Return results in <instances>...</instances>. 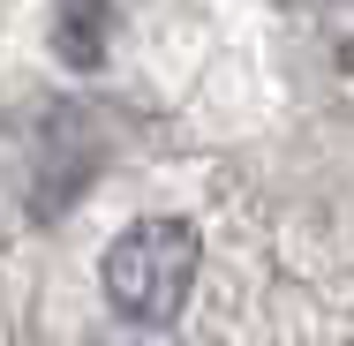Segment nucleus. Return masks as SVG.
Segmentation results:
<instances>
[{
    "label": "nucleus",
    "mask_w": 354,
    "mask_h": 346,
    "mask_svg": "<svg viewBox=\"0 0 354 346\" xmlns=\"http://www.w3.org/2000/svg\"><path fill=\"white\" fill-rule=\"evenodd\" d=\"M196 264H204V241L189 218H136L113 249H106V301L129 316V324H174L189 286H196Z\"/></svg>",
    "instance_id": "f257e3e1"
},
{
    "label": "nucleus",
    "mask_w": 354,
    "mask_h": 346,
    "mask_svg": "<svg viewBox=\"0 0 354 346\" xmlns=\"http://www.w3.org/2000/svg\"><path fill=\"white\" fill-rule=\"evenodd\" d=\"M53 53L91 75L113 53V0H53Z\"/></svg>",
    "instance_id": "f03ea898"
},
{
    "label": "nucleus",
    "mask_w": 354,
    "mask_h": 346,
    "mask_svg": "<svg viewBox=\"0 0 354 346\" xmlns=\"http://www.w3.org/2000/svg\"><path fill=\"white\" fill-rule=\"evenodd\" d=\"M324 30H332L339 68H354V0H324Z\"/></svg>",
    "instance_id": "7ed1b4c3"
}]
</instances>
